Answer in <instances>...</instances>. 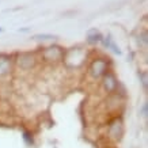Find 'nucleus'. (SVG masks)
<instances>
[{
    "mask_svg": "<svg viewBox=\"0 0 148 148\" xmlns=\"http://www.w3.org/2000/svg\"><path fill=\"white\" fill-rule=\"evenodd\" d=\"M14 57L8 53H0V79L10 76L14 71Z\"/></svg>",
    "mask_w": 148,
    "mask_h": 148,
    "instance_id": "0eeeda50",
    "label": "nucleus"
},
{
    "mask_svg": "<svg viewBox=\"0 0 148 148\" xmlns=\"http://www.w3.org/2000/svg\"><path fill=\"white\" fill-rule=\"evenodd\" d=\"M22 140L25 141L26 145H29V147H33V145H34V136H33V133L30 132V130H23L22 132Z\"/></svg>",
    "mask_w": 148,
    "mask_h": 148,
    "instance_id": "f8f14e48",
    "label": "nucleus"
},
{
    "mask_svg": "<svg viewBox=\"0 0 148 148\" xmlns=\"http://www.w3.org/2000/svg\"><path fill=\"white\" fill-rule=\"evenodd\" d=\"M99 82H101V86H102L103 91H105L108 95L118 94L120 87H121V83H120V80L117 79L116 73H114L113 71L108 72V73H106V75H105Z\"/></svg>",
    "mask_w": 148,
    "mask_h": 148,
    "instance_id": "39448f33",
    "label": "nucleus"
},
{
    "mask_svg": "<svg viewBox=\"0 0 148 148\" xmlns=\"http://www.w3.org/2000/svg\"><path fill=\"white\" fill-rule=\"evenodd\" d=\"M3 30H4V29H3V27H0V33H3Z\"/></svg>",
    "mask_w": 148,
    "mask_h": 148,
    "instance_id": "2eb2a0df",
    "label": "nucleus"
},
{
    "mask_svg": "<svg viewBox=\"0 0 148 148\" xmlns=\"http://www.w3.org/2000/svg\"><path fill=\"white\" fill-rule=\"evenodd\" d=\"M103 38V34L99 32L98 29H90V30H87L86 33V41H87V44L91 46H95V45H99L101 44V41Z\"/></svg>",
    "mask_w": 148,
    "mask_h": 148,
    "instance_id": "6e6552de",
    "label": "nucleus"
},
{
    "mask_svg": "<svg viewBox=\"0 0 148 148\" xmlns=\"http://www.w3.org/2000/svg\"><path fill=\"white\" fill-rule=\"evenodd\" d=\"M30 30H32V27H21L18 32H19V33H29Z\"/></svg>",
    "mask_w": 148,
    "mask_h": 148,
    "instance_id": "4468645a",
    "label": "nucleus"
},
{
    "mask_svg": "<svg viewBox=\"0 0 148 148\" xmlns=\"http://www.w3.org/2000/svg\"><path fill=\"white\" fill-rule=\"evenodd\" d=\"M58 37L56 34H46V33H40V34H34L32 37V40L38 41V42H49V41H56Z\"/></svg>",
    "mask_w": 148,
    "mask_h": 148,
    "instance_id": "9d476101",
    "label": "nucleus"
},
{
    "mask_svg": "<svg viewBox=\"0 0 148 148\" xmlns=\"http://www.w3.org/2000/svg\"><path fill=\"white\" fill-rule=\"evenodd\" d=\"M136 41H137V45H139L140 49H147V46H148V33H147L145 29H143V30L137 34Z\"/></svg>",
    "mask_w": 148,
    "mask_h": 148,
    "instance_id": "1a4fd4ad",
    "label": "nucleus"
},
{
    "mask_svg": "<svg viewBox=\"0 0 148 148\" xmlns=\"http://www.w3.org/2000/svg\"><path fill=\"white\" fill-rule=\"evenodd\" d=\"M137 77L140 80V84L143 87V91L144 92H148V73L145 69H140L137 71Z\"/></svg>",
    "mask_w": 148,
    "mask_h": 148,
    "instance_id": "9b49d317",
    "label": "nucleus"
},
{
    "mask_svg": "<svg viewBox=\"0 0 148 148\" xmlns=\"http://www.w3.org/2000/svg\"><path fill=\"white\" fill-rule=\"evenodd\" d=\"M87 60H88L87 50L84 48H80V46H73L69 49H65L61 63L65 65L67 69L73 71V69H79L80 67H83L87 63Z\"/></svg>",
    "mask_w": 148,
    "mask_h": 148,
    "instance_id": "f03ea898",
    "label": "nucleus"
},
{
    "mask_svg": "<svg viewBox=\"0 0 148 148\" xmlns=\"http://www.w3.org/2000/svg\"><path fill=\"white\" fill-rule=\"evenodd\" d=\"M88 60L90 61L87 64L86 72H87V76L90 77L91 80L99 82L108 72L113 71V63L110 57H108V56L97 54V56L88 58Z\"/></svg>",
    "mask_w": 148,
    "mask_h": 148,
    "instance_id": "f257e3e1",
    "label": "nucleus"
},
{
    "mask_svg": "<svg viewBox=\"0 0 148 148\" xmlns=\"http://www.w3.org/2000/svg\"><path fill=\"white\" fill-rule=\"evenodd\" d=\"M38 64V57L36 53L32 52H19L14 57V65L21 69L22 72H32Z\"/></svg>",
    "mask_w": 148,
    "mask_h": 148,
    "instance_id": "20e7f679",
    "label": "nucleus"
},
{
    "mask_svg": "<svg viewBox=\"0 0 148 148\" xmlns=\"http://www.w3.org/2000/svg\"><path fill=\"white\" fill-rule=\"evenodd\" d=\"M140 116L143 118L148 117V102H143V105L140 106Z\"/></svg>",
    "mask_w": 148,
    "mask_h": 148,
    "instance_id": "ddd939ff",
    "label": "nucleus"
},
{
    "mask_svg": "<svg viewBox=\"0 0 148 148\" xmlns=\"http://www.w3.org/2000/svg\"><path fill=\"white\" fill-rule=\"evenodd\" d=\"M124 135V121L121 117H114L108 122V136L113 141L121 140Z\"/></svg>",
    "mask_w": 148,
    "mask_h": 148,
    "instance_id": "423d86ee",
    "label": "nucleus"
},
{
    "mask_svg": "<svg viewBox=\"0 0 148 148\" xmlns=\"http://www.w3.org/2000/svg\"><path fill=\"white\" fill-rule=\"evenodd\" d=\"M64 53H65V48L57 45V44H52V45H48L45 48H42V50H40V58L38 60H41L45 64L54 65V64L63 61Z\"/></svg>",
    "mask_w": 148,
    "mask_h": 148,
    "instance_id": "7ed1b4c3",
    "label": "nucleus"
}]
</instances>
